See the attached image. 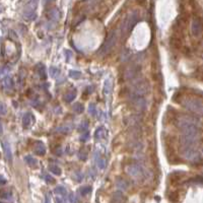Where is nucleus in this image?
Instances as JSON below:
<instances>
[{
  "mask_svg": "<svg viewBox=\"0 0 203 203\" xmlns=\"http://www.w3.org/2000/svg\"><path fill=\"white\" fill-rule=\"evenodd\" d=\"M1 198L3 200H6V201H11V200H12V196H11V194L8 192H2Z\"/></svg>",
  "mask_w": 203,
  "mask_h": 203,
  "instance_id": "c85d7f7f",
  "label": "nucleus"
},
{
  "mask_svg": "<svg viewBox=\"0 0 203 203\" xmlns=\"http://www.w3.org/2000/svg\"><path fill=\"white\" fill-rule=\"evenodd\" d=\"M37 72L39 76L41 77V79H46L47 78V73H46V68L43 64H39L37 66Z\"/></svg>",
  "mask_w": 203,
  "mask_h": 203,
  "instance_id": "dca6fc26",
  "label": "nucleus"
},
{
  "mask_svg": "<svg viewBox=\"0 0 203 203\" xmlns=\"http://www.w3.org/2000/svg\"><path fill=\"white\" fill-rule=\"evenodd\" d=\"M182 156H183L186 159L193 160L197 156V151L195 150L194 147H184L182 146Z\"/></svg>",
  "mask_w": 203,
  "mask_h": 203,
  "instance_id": "1a4fd4ad",
  "label": "nucleus"
},
{
  "mask_svg": "<svg viewBox=\"0 0 203 203\" xmlns=\"http://www.w3.org/2000/svg\"><path fill=\"white\" fill-rule=\"evenodd\" d=\"M57 132H61V133H68L69 132V128L68 127H62V128H58L56 130Z\"/></svg>",
  "mask_w": 203,
  "mask_h": 203,
  "instance_id": "f704fd0d",
  "label": "nucleus"
},
{
  "mask_svg": "<svg viewBox=\"0 0 203 203\" xmlns=\"http://www.w3.org/2000/svg\"><path fill=\"white\" fill-rule=\"evenodd\" d=\"M45 180H46L47 183H53V182H54V179L51 177V176H49V175L45 176Z\"/></svg>",
  "mask_w": 203,
  "mask_h": 203,
  "instance_id": "e433bc0d",
  "label": "nucleus"
},
{
  "mask_svg": "<svg viewBox=\"0 0 203 203\" xmlns=\"http://www.w3.org/2000/svg\"><path fill=\"white\" fill-rule=\"evenodd\" d=\"M117 40H118L117 31H112L110 34L108 35L105 43L102 45L101 48H100V50L98 52L99 55H106V54H108L112 49H113L115 45H116Z\"/></svg>",
  "mask_w": 203,
  "mask_h": 203,
  "instance_id": "f03ea898",
  "label": "nucleus"
},
{
  "mask_svg": "<svg viewBox=\"0 0 203 203\" xmlns=\"http://www.w3.org/2000/svg\"><path fill=\"white\" fill-rule=\"evenodd\" d=\"M54 192H55L56 196H60V197H63V198H65V196L67 195V191L63 186H57L55 188V190H54Z\"/></svg>",
  "mask_w": 203,
  "mask_h": 203,
  "instance_id": "f3484780",
  "label": "nucleus"
},
{
  "mask_svg": "<svg viewBox=\"0 0 203 203\" xmlns=\"http://www.w3.org/2000/svg\"><path fill=\"white\" fill-rule=\"evenodd\" d=\"M56 203H65V198H63V197H60V196H56Z\"/></svg>",
  "mask_w": 203,
  "mask_h": 203,
  "instance_id": "c9c22d12",
  "label": "nucleus"
},
{
  "mask_svg": "<svg viewBox=\"0 0 203 203\" xmlns=\"http://www.w3.org/2000/svg\"><path fill=\"white\" fill-rule=\"evenodd\" d=\"M35 122V116L32 113H26L23 118V123L25 127L31 126L32 124H34Z\"/></svg>",
  "mask_w": 203,
  "mask_h": 203,
  "instance_id": "ddd939ff",
  "label": "nucleus"
},
{
  "mask_svg": "<svg viewBox=\"0 0 203 203\" xmlns=\"http://www.w3.org/2000/svg\"><path fill=\"white\" fill-rule=\"evenodd\" d=\"M2 147H3L6 159L8 162H11V160H12V152H11V148H10L9 143H7V142H5V141H2Z\"/></svg>",
  "mask_w": 203,
  "mask_h": 203,
  "instance_id": "f8f14e48",
  "label": "nucleus"
},
{
  "mask_svg": "<svg viewBox=\"0 0 203 203\" xmlns=\"http://www.w3.org/2000/svg\"><path fill=\"white\" fill-rule=\"evenodd\" d=\"M34 151L36 154H38V156H44V154L46 153V147L44 146V144L42 143V142L37 141L35 144Z\"/></svg>",
  "mask_w": 203,
  "mask_h": 203,
  "instance_id": "4468645a",
  "label": "nucleus"
},
{
  "mask_svg": "<svg viewBox=\"0 0 203 203\" xmlns=\"http://www.w3.org/2000/svg\"><path fill=\"white\" fill-rule=\"evenodd\" d=\"M106 165H107V163H106V160L104 159H100L98 160V166L100 169H105Z\"/></svg>",
  "mask_w": 203,
  "mask_h": 203,
  "instance_id": "7c9ffc66",
  "label": "nucleus"
},
{
  "mask_svg": "<svg viewBox=\"0 0 203 203\" xmlns=\"http://www.w3.org/2000/svg\"><path fill=\"white\" fill-rule=\"evenodd\" d=\"M49 171L51 172V173H53L54 175H57V176H60L61 175V169L59 168L58 166H56V165H50L49 166Z\"/></svg>",
  "mask_w": 203,
  "mask_h": 203,
  "instance_id": "aec40b11",
  "label": "nucleus"
},
{
  "mask_svg": "<svg viewBox=\"0 0 203 203\" xmlns=\"http://www.w3.org/2000/svg\"><path fill=\"white\" fill-rule=\"evenodd\" d=\"M182 104L186 109L193 113L203 114V103L197 99H185Z\"/></svg>",
  "mask_w": 203,
  "mask_h": 203,
  "instance_id": "20e7f679",
  "label": "nucleus"
},
{
  "mask_svg": "<svg viewBox=\"0 0 203 203\" xmlns=\"http://www.w3.org/2000/svg\"><path fill=\"white\" fill-rule=\"evenodd\" d=\"M105 134H106L105 128H103V127H100V128L96 129V139L104 138V137H105Z\"/></svg>",
  "mask_w": 203,
  "mask_h": 203,
  "instance_id": "4be33fe9",
  "label": "nucleus"
},
{
  "mask_svg": "<svg viewBox=\"0 0 203 203\" xmlns=\"http://www.w3.org/2000/svg\"><path fill=\"white\" fill-rule=\"evenodd\" d=\"M140 70V68H138L137 65H131L130 67L127 68V70L125 71V78L126 79H133V78H135L137 76L138 72Z\"/></svg>",
  "mask_w": 203,
  "mask_h": 203,
  "instance_id": "9d476101",
  "label": "nucleus"
},
{
  "mask_svg": "<svg viewBox=\"0 0 203 203\" xmlns=\"http://www.w3.org/2000/svg\"><path fill=\"white\" fill-rule=\"evenodd\" d=\"M111 89H112V82L110 79H107L105 81V86H104V93L105 95H109V93H111Z\"/></svg>",
  "mask_w": 203,
  "mask_h": 203,
  "instance_id": "5701e85b",
  "label": "nucleus"
},
{
  "mask_svg": "<svg viewBox=\"0 0 203 203\" xmlns=\"http://www.w3.org/2000/svg\"><path fill=\"white\" fill-rule=\"evenodd\" d=\"M69 201H70L71 203H77L78 200H77V197L74 195V194H70L69 195Z\"/></svg>",
  "mask_w": 203,
  "mask_h": 203,
  "instance_id": "473e14b6",
  "label": "nucleus"
},
{
  "mask_svg": "<svg viewBox=\"0 0 203 203\" xmlns=\"http://www.w3.org/2000/svg\"><path fill=\"white\" fill-rule=\"evenodd\" d=\"M45 203H51L50 194H46V196H45Z\"/></svg>",
  "mask_w": 203,
  "mask_h": 203,
  "instance_id": "58836bf2",
  "label": "nucleus"
},
{
  "mask_svg": "<svg viewBox=\"0 0 203 203\" xmlns=\"http://www.w3.org/2000/svg\"><path fill=\"white\" fill-rule=\"evenodd\" d=\"M74 177H75V179H76V181H78V182H79V181H81V180H82V178H83V175L81 174L80 172H76V173H75V174H74Z\"/></svg>",
  "mask_w": 203,
  "mask_h": 203,
  "instance_id": "72a5a7b5",
  "label": "nucleus"
},
{
  "mask_svg": "<svg viewBox=\"0 0 203 203\" xmlns=\"http://www.w3.org/2000/svg\"><path fill=\"white\" fill-rule=\"evenodd\" d=\"M2 86H3L4 89L10 90V89H12V87H13V81L10 77L7 76V77L4 78L3 81H2Z\"/></svg>",
  "mask_w": 203,
  "mask_h": 203,
  "instance_id": "2eb2a0df",
  "label": "nucleus"
},
{
  "mask_svg": "<svg viewBox=\"0 0 203 203\" xmlns=\"http://www.w3.org/2000/svg\"><path fill=\"white\" fill-rule=\"evenodd\" d=\"M89 113L93 115V116H95V115L96 114V106L93 104H90L89 106Z\"/></svg>",
  "mask_w": 203,
  "mask_h": 203,
  "instance_id": "c756f323",
  "label": "nucleus"
},
{
  "mask_svg": "<svg viewBox=\"0 0 203 203\" xmlns=\"http://www.w3.org/2000/svg\"><path fill=\"white\" fill-rule=\"evenodd\" d=\"M83 110H84V107L82 104H80V103H76V104L73 105V111L75 113L80 114V113H82Z\"/></svg>",
  "mask_w": 203,
  "mask_h": 203,
  "instance_id": "393cba45",
  "label": "nucleus"
},
{
  "mask_svg": "<svg viewBox=\"0 0 203 203\" xmlns=\"http://www.w3.org/2000/svg\"><path fill=\"white\" fill-rule=\"evenodd\" d=\"M0 109H1V115H2V116H4V115L6 114V108H5V105L1 104V106H0Z\"/></svg>",
  "mask_w": 203,
  "mask_h": 203,
  "instance_id": "4c0bfd02",
  "label": "nucleus"
},
{
  "mask_svg": "<svg viewBox=\"0 0 203 203\" xmlns=\"http://www.w3.org/2000/svg\"><path fill=\"white\" fill-rule=\"evenodd\" d=\"M75 96H76V90L72 89V90L68 92V93L64 96V101H65L66 103H71V102L75 99Z\"/></svg>",
  "mask_w": 203,
  "mask_h": 203,
  "instance_id": "a211bd4d",
  "label": "nucleus"
},
{
  "mask_svg": "<svg viewBox=\"0 0 203 203\" xmlns=\"http://www.w3.org/2000/svg\"><path fill=\"white\" fill-rule=\"evenodd\" d=\"M92 192V187L90 186H84L81 187L79 189V193L81 194V196H86Z\"/></svg>",
  "mask_w": 203,
  "mask_h": 203,
  "instance_id": "b1692460",
  "label": "nucleus"
},
{
  "mask_svg": "<svg viewBox=\"0 0 203 203\" xmlns=\"http://www.w3.org/2000/svg\"><path fill=\"white\" fill-rule=\"evenodd\" d=\"M149 83H148L147 80L145 79H140L137 80L133 83V86L131 87V96H144L145 93H147L149 92Z\"/></svg>",
  "mask_w": 203,
  "mask_h": 203,
  "instance_id": "7ed1b4c3",
  "label": "nucleus"
},
{
  "mask_svg": "<svg viewBox=\"0 0 203 203\" xmlns=\"http://www.w3.org/2000/svg\"><path fill=\"white\" fill-rule=\"evenodd\" d=\"M89 138V133L87 132V131H86V132H84V133H82V134H81V136H80V140H81V141H83V142H84V141H86Z\"/></svg>",
  "mask_w": 203,
  "mask_h": 203,
  "instance_id": "2f4dec72",
  "label": "nucleus"
},
{
  "mask_svg": "<svg viewBox=\"0 0 203 203\" xmlns=\"http://www.w3.org/2000/svg\"><path fill=\"white\" fill-rule=\"evenodd\" d=\"M25 160H26V163L31 166H37V163H38L37 159H36L33 156H30V154L25 156Z\"/></svg>",
  "mask_w": 203,
  "mask_h": 203,
  "instance_id": "6ab92c4d",
  "label": "nucleus"
},
{
  "mask_svg": "<svg viewBox=\"0 0 203 203\" xmlns=\"http://www.w3.org/2000/svg\"><path fill=\"white\" fill-rule=\"evenodd\" d=\"M191 32L194 37H199L202 33V23L198 19H194L191 23Z\"/></svg>",
  "mask_w": 203,
  "mask_h": 203,
  "instance_id": "6e6552de",
  "label": "nucleus"
},
{
  "mask_svg": "<svg viewBox=\"0 0 203 203\" xmlns=\"http://www.w3.org/2000/svg\"><path fill=\"white\" fill-rule=\"evenodd\" d=\"M87 128H89V123H87L86 121H83V122H81V123H80V125H79V127H78V129H79L80 131H82L83 133H84V132H86Z\"/></svg>",
  "mask_w": 203,
  "mask_h": 203,
  "instance_id": "bb28decb",
  "label": "nucleus"
},
{
  "mask_svg": "<svg viewBox=\"0 0 203 203\" xmlns=\"http://www.w3.org/2000/svg\"><path fill=\"white\" fill-rule=\"evenodd\" d=\"M116 185H117V187L119 188V189H122V190H126L127 187H128V185H127V182L125 180H123V179H118L117 182H116Z\"/></svg>",
  "mask_w": 203,
  "mask_h": 203,
  "instance_id": "412c9836",
  "label": "nucleus"
},
{
  "mask_svg": "<svg viewBox=\"0 0 203 203\" xmlns=\"http://www.w3.org/2000/svg\"><path fill=\"white\" fill-rule=\"evenodd\" d=\"M59 72H60V70H59L58 68H56V67H51V68H50V75H51L52 77L58 76Z\"/></svg>",
  "mask_w": 203,
  "mask_h": 203,
  "instance_id": "cd10ccee",
  "label": "nucleus"
},
{
  "mask_svg": "<svg viewBox=\"0 0 203 203\" xmlns=\"http://www.w3.org/2000/svg\"><path fill=\"white\" fill-rule=\"evenodd\" d=\"M138 19H139V13L137 10H133L127 16V17L124 19V22L122 23V26H121V35H122V37H126L132 31L134 26L137 23Z\"/></svg>",
  "mask_w": 203,
  "mask_h": 203,
  "instance_id": "f257e3e1",
  "label": "nucleus"
},
{
  "mask_svg": "<svg viewBox=\"0 0 203 203\" xmlns=\"http://www.w3.org/2000/svg\"><path fill=\"white\" fill-rule=\"evenodd\" d=\"M48 17H49L50 19L54 20V22H57V20H59V19H60V11H59L58 8H56V7L51 8V9L48 11Z\"/></svg>",
  "mask_w": 203,
  "mask_h": 203,
  "instance_id": "9b49d317",
  "label": "nucleus"
},
{
  "mask_svg": "<svg viewBox=\"0 0 203 203\" xmlns=\"http://www.w3.org/2000/svg\"><path fill=\"white\" fill-rule=\"evenodd\" d=\"M130 101H131V104L133 105V107H135L138 110H145L146 108V101L144 100V98L142 96H130Z\"/></svg>",
  "mask_w": 203,
  "mask_h": 203,
  "instance_id": "0eeeda50",
  "label": "nucleus"
},
{
  "mask_svg": "<svg viewBox=\"0 0 203 203\" xmlns=\"http://www.w3.org/2000/svg\"><path fill=\"white\" fill-rule=\"evenodd\" d=\"M69 76L71 78H73V79H78V78H80L81 73L79 71H76V70H70L69 71Z\"/></svg>",
  "mask_w": 203,
  "mask_h": 203,
  "instance_id": "a878e982",
  "label": "nucleus"
},
{
  "mask_svg": "<svg viewBox=\"0 0 203 203\" xmlns=\"http://www.w3.org/2000/svg\"><path fill=\"white\" fill-rule=\"evenodd\" d=\"M38 2L37 1H30L26 5L25 8V16L28 19H36V8H37Z\"/></svg>",
  "mask_w": 203,
  "mask_h": 203,
  "instance_id": "423d86ee",
  "label": "nucleus"
},
{
  "mask_svg": "<svg viewBox=\"0 0 203 203\" xmlns=\"http://www.w3.org/2000/svg\"><path fill=\"white\" fill-rule=\"evenodd\" d=\"M127 173H128L132 178L136 179V180L143 178L145 174L143 168L139 165H132L128 166V168H127Z\"/></svg>",
  "mask_w": 203,
  "mask_h": 203,
  "instance_id": "39448f33",
  "label": "nucleus"
}]
</instances>
